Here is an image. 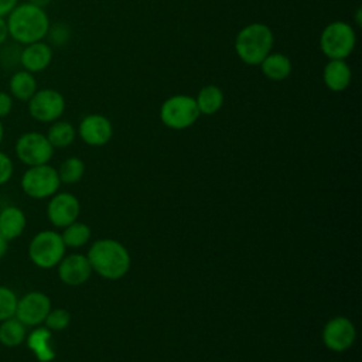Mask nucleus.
Returning <instances> with one entry per match:
<instances>
[{
	"label": "nucleus",
	"mask_w": 362,
	"mask_h": 362,
	"mask_svg": "<svg viewBox=\"0 0 362 362\" xmlns=\"http://www.w3.org/2000/svg\"><path fill=\"white\" fill-rule=\"evenodd\" d=\"M6 21L8 37L21 45L42 41L51 25L47 11L30 1L18 3L6 16Z\"/></svg>",
	"instance_id": "obj_1"
},
{
	"label": "nucleus",
	"mask_w": 362,
	"mask_h": 362,
	"mask_svg": "<svg viewBox=\"0 0 362 362\" xmlns=\"http://www.w3.org/2000/svg\"><path fill=\"white\" fill-rule=\"evenodd\" d=\"M92 272L107 280H119L130 269V255L127 249L115 239L96 240L86 255Z\"/></svg>",
	"instance_id": "obj_2"
},
{
	"label": "nucleus",
	"mask_w": 362,
	"mask_h": 362,
	"mask_svg": "<svg viewBox=\"0 0 362 362\" xmlns=\"http://www.w3.org/2000/svg\"><path fill=\"white\" fill-rule=\"evenodd\" d=\"M274 35L269 25L252 23L245 25L235 38V51L247 65H259L270 52Z\"/></svg>",
	"instance_id": "obj_3"
},
{
	"label": "nucleus",
	"mask_w": 362,
	"mask_h": 362,
	"mask_svg": "<svg viewBox=\"0 0 362 362\" xmlns=\"http://www.w3.org/2000/svg\"><path fill=\"white\" fill-rule=\"evenodd\" d=\"M356 45V34L346 21H332L320 35V48L328 59H346Z\"/></svg>",
	"instance_id": "obj_4"
},
{
	"label": "nucleus",
	"mask_w": 362,
	"mask_h": 362,
	"mask_svg": "<svg viewBox=\"0 0 362 362\" xmlns=\"http://www.w3.org/2000/svg\"><path fill=\"white\" fill-rule=\"evenodd\" d=\"M66 246L61 233L54 230H41L33 236L28 243V257L31 263L40 269H52L65 256Z\"/></svg>",
	"instance_id": "obj_5"
},
{
	"label": "nucleus",
	"mask_w": 362,
	"mask_h": 362,
	"mask_svg": "<svg viewBox=\"0 0 362 362\" xmlns=\"http://www.w3.org/2000/svg\"><path fill=\"white\" fill-rule=\"evenodd\" d=\"M195 98L174 95L167 98L160 107V119L168 129L184 130L191 127L199 117Z\"/></svg>",
	"instance_id": "obj_6"
},
{
	"label": "nucleus",
	"mask_w": 362,
	"mask_h": 362,
	"mask_svg": "<svg viewBox=\"0 0 362 362\" xmlns=\"http://www.w3.org/2000/svg\"><path fill=\"white\" fill-rule=\"evenodd\" d=\"M23 192L33 199L51 198L58 192L61 181L57 168L49 164L28 167L21 177Z\"/></svg>",
	"instance_id": "obj_7"
},
{
	"label": "nucleus",
	"mask_w": 362,
	"mask_h": 362,
	"mask_svg": "<svg viewBox=\"0 0 362 362\" xmlns=\"http://www.w3.org/2000/svg\"><path fill=\"white\" fill-rule=\"evenodd\" d=\"M17 158L27 167L48 164L54 156V147L47 136L40 132L23 133L14 144Z\"/></svg>",
	"instance_id": "obj_8"
},
{
	"label": "nucleus",
	"mask_w": 362,
	"mask_h": 362,
	"mask_svg": "<svg viewBox=\"0 0 362 362\" xmlns=\"http://www.w3.org/2000/svg\"><path fill=\"white\" fill-rule=\"evenodd\" d=\"M28 103L30 116L41 123H52L58 120L65 110V98L52 88L37 89Z\"/></svg>",
	"instance_id": "obj_9"
},
{
	"label": "nucleus",
	"mask_w": 362,
	"mask_h": 362,
	"mask_svg": "<svg viewBox=\"0 0 362 362\" xmlns=\"http://www.w3.org/2000/svg\"><path fill=\"white\" fill-rule=\"evenodd\" d=\"M51 308V300L45 293L30 291L17 300L14 317L25 327L34 328L44 324V320Z\"/></svg>",
	"instance_id": "obj_10"
},
{
	"label": "nucleus",
	"mask_w": 362,
	"mask_h": 362,
	"mask_svg": "<svg viewBox=\"0 0 362 362\" xmlns=\"http://www.w3.org/2000/svg\"><path fill=\"white\" fill-rule=\"evenodd\" d=\"M356 338V329L346 317L331 318L322 329L324 345L334 352H344L351 348Z\"/></svg>",
	"instance_id": "obj_11"
},
{
	"label": "nucleus",
	"mask_w": 362,
	"mask_h": 362,
	"mask_svg": "<svg viewBox=\"0 0 362 362\" xmlns=\"http://www.w3.org/2000/svg\"><path fill=\"white\" fill-rule=\"evenodd\" d=\"M81 205L78 198L71 192L54 194L47 205V218L55 228H65L78 221Z\"/></svg>",
	"instance_id": "obj_12"
},
{
	"label": "nucleus",
	"mask_w": 362,
	"mask_h": 362,
	"mask_svg": "<svg viewBox=\"0 0 362 362\" xmlns=\"http://www.w3.org/2000/svg\"><path fill=\"white\" fill-rule=\"evenodd\" d=\"M57 269L59 280L72 287L86 283L92 274V267L88 257L78 253L64 256L57 264Z\"/></svg>",
	"instance_id": "obj_13"
},
{
	"label": "nucleus",
	"mask_w": 362,
	"mask_h": 362,
	"mask_svg": "<svg viewBox=\"0 0 362 362\" xmlns=\"http://www.w3.org/2000/svg\"><path fill=\"white\" fill-rule=\"evenodd\" d=\"M79 136L89 146H103L113 136V126L110 120L98 113H90L85 116L79 123Z\"/></svg>",
	"instance_id": "obj_14"
},
{
	"label": "nucleus",
	"mask_w": 362,
	"mask_h": 362,
	"mask_svg": "<svg viewBox=\"0 0 362 362\" xmlns=\"http://www.w3.org/2000/svg\"><path fill=\"white\" fill-rule=\"evenodd\" d=\"M51 61H52V48L49 44L44 41L27 44L20 51L18 62L23 66V69L31 74L42 72L49 66Z\"/></svg>",
	"instance_id": "obj_15"
},
{
	"label": "nucleus",
	"mask_w": 362,
	"mask_h": 362,
	"mask_svg": "<svg viewBox=\"0 0 362 362\" xmlns=\"http://www.w3.org/2000/svg\"><path fill=\"white\" fill-rule=\"evenodd\" d=\"M27 226V218L21 208L7 205L0 211V235L7 240H14L23 235Z\"/></svg>",
	"instance_id": "obj_16"
},
{
	"label": "nucleus",
	"mask_w": 362,
	"mask_h": 362,
	"mask_svg": "<svg viewBox=\"0 0 362 362\" xmlns=\"http://www.w3.org/2000/svg\"><path fill=\"white\" fill-rule=\"evenodd\" d=\"M352 79V72L345 59H329L322 71V81L332 92L345 90Z\"/></svg>",
	"instance_id": "obj_17"
},
{
	"label": "nucleus",
	"mask_w": 362,
	"mask_h": 362,
	"mask_svg": "<svg viewBox=\"0 0 362 362\" xmlns=\"http://www.w3.org/2000/svg\"><path fill=\"white\" fill-rule=\"evenodd\" d=\"M51 339H52L51 331L47 327L38 325V327H34V329L27 334L25 342L37 361L51 362L55 358V351L51 344Z\"/></svg>",
	"instance_id": "obj_18"
},
{
	"label": "nucleus",
	"mask_w": 362,
	"mask_h": 362,
	"mask_svg": "<svg viewBox=\"0 0 362 362\" xmlns=\"http://www.w3.org/2000/svg\"><path fill=\"white\" fill-rule=\"evenodd\" d=\"M262 74L274 82L284 81L290 76L293 65L287 55L281 52H270L260 64H259Z\"/></svg>",
	"instance_id": "obj_19"
},
{
	"label": "nucleus",
	"mask_w": 362,
	"mask_h": 362,
	"mask_svg": "<svg viewBox=\"0 0 362 362\" xmlns=\"http://www.w3.org/2000/svg\"><path fill=\"white\" fill-rule=\"evenodd\" d=\"M8 90L13 99H17L20 102H28L31 96L37 92V81L34 74L25 69L16 71L8 81Z\"/></svg>",
	"instance_id": "obj_20"
},
{
	"label": "nucleus",
	"mask_w": 362,
	"mask_h": 362,
	"mask_svg": "<svg viewBox=\"0 0 362 362\" xmlns=\"http://www.w3.org/2000/svg\"><path fill=\"white\" fill-rule=\"evenodd\" d=\"M223 100H225V95L222 89L216 85H206L201 88V90L195 98L199 113L206 116L215 115L222 107Z\"/></svg>",
	"instance_id": "obj_21"
},
{
	"label": "nucleus",
	"mask_w": 362,
	"mask_h": 362,
	"mask_svg": "<svg viewBox=\"0 0 362 362\" xmlns=\"http://www.w3.org/2000/svg\"><path fill=\"white\" fill-rule=\"evenodd\" d=\"M27 327L14 315L0 322V344L7 348L20 346L25 342Z\"/></svg>",
	"instance_id": "obj_22"
},
{
	"label": "nucleus",
	"mask_w": 362,
	"mask_h": 362,
	"mask_svg": "<svg viewBox=\"0 0 362 362\" xmlns=\"http://www.w3.org/2000/svg\"><path fill=\"white\" fill-rule=\"evenodd\" d=\"M45 136L54 148H65L74 143L76 130L69 122L58 119L51 123Z\"/></svg>",
	"instance_id": "obj_23"
},
{
	"label": "nucleus",
	"mask_w": 362,
	"mask_h": 362,
	"mask_svg": "<svg viewBox=\"0 0 362 362\" xmlns=\"http://www.w3.org/2000/svg\"><path fill=\"white\" fill-rule=\"evenodd\" d=\"M61 238L66 247H81L90 239V228L83 222L75 221L64 228Z\"/></svg>",
	"instance_id": "obj_24"
},
{
	"label": "nucleus",
	"mask_w": 362,
	"mask_h": 362,
	"mask_svg": "<svg viewBox=\"0 0 362 362\" xmlns=\"http://www.w3.org/2000/svg\"><path fill=\"white\" fill-rule=\"evenodd\" d=\"M57 171H58V177H59L61 182L75 184V182L81 181V178L83 177L85 164L78 157H68L66 160H64L61 163V165Z\"/></svg>",
	"instance_id": "obj_25"
},
{
	"label": "nucleus",
	"mask_w": 362,
	"mask_h": 362,
	"mask_svg": "<svg viewBox=\"0 0 362 362\" xmlns=\"http://www.w3.org/2000/svg\"><path fill=\"white\" fill-rule=\"evenodd\" d=\"M17 300V294L10 287L0 284V322L14 315Z\"/></svg>",
	"instance_id": "obj_26"
},
{
	"label": "nucleus",
	"mask_w": 362,
	"mask_h": 362,
	"mask_svg": "<svg viewBox=\"0 0 362 362\" xmlns=\"http://www.w3.org/2000/svg\"><path fill=\"white\" fill-rule=\"evenodd\" d=\"M71 322V314L65 308H51L44 320V327L49 331H62Z\"/></svg>",
	"instance_id": "obj_27"
},
{
	"label": "nucleus",
	"mask_w": 362,
	"mask_h": 362,
	"mask_svg": "<svg viewBox=\"0 0 362 362\" xmlns=\"http://www.w3.org/2000/svg\"><path fill=\"white\" fill-rule=\"evenodd\" d=\"M47 37L52 45L62 47L68 42V40L71 37V30L65 23H57V24L49 25Z\"/></svg>",
	"instance_id": "obj_28"
},
{
	"label": "nucleus",
	"mask_w": 362,
	"mask_h": 362,
	"mask_svg": "<svg viewBox=\"0 0 362 362\" xmlns=\"http://www.w3.org/2000/svg\"><path fill=\"white\" fill-rule=\"evenodd\" d=\"M14 173V164L8 154L0 150V187L8 182Z\"/></svg>",
	"instance_id": "obj_29"
},
{
	"label": "nucleus",
	"mask_w": 362,
	"mask_h": 362,
	"mask_svg": "<svg viewBox=\"0 0 362 362\" xmlns=\"http://www.w3.org/2000/svg\"><path fill=\"white\" fill-rule=\"evenodd\" d=\"M14 99L8 92L0 90V119L7 117L13 110Z\"/></svg>",
	"instance_id": "obj_30"
},
{
	"label": "nucleus",
	"mask_w": 362,
	"mask_h": 362,
	"mask_svg": "<svg viewBox=\"0 0 362 362\" xmlns=\"http://www.w3.org/2000/svg\"><path fill=\"white\" fill-rule=\"evenodd\" d=\"M17 4L18 0H0V17H6Z\"/></svg>",
	"instance_id": "obj_31"
},
{
	"label": "nucleus",
	"mask_w": 362,
	"mask_h": 362,
	"mask_svg": "<svg viewBox=\"0 0 362 362\" xmlns=\"http://www.w3.org/2000/svg\"><path fill=\"white\" fill-rule=\"evenodd\" d=\"M8 38V27L6 17H0V45H3Z\"/></svg>",
	"instance_id": "obj_32"
},
{
	"label": "nucleus",
	"mask_w": 362,
	"mask_h": 362,
	"mask_svg": "<svg viewBox=\"0 0 362 362\" xmlns=\"http://www.w3.org/2000/svg\"><path fill=\"white\" fill-rule=\"evenodd\" d=\"M7 249H8V242L0 235V260L6 256Z\"/></svg>",
	"instance_id": "obj_33"
},
{
	"label": "nucleus",
	"mask_w": 362,
	"mask_h": 362,
	"mask_svg": "<svg viewBox=\"0 0 362 362\" xmlns=\"http://www.w3.org/2000/svg\"><path fill=\"white\" fill-rule=\"evenodd\" d=\"M28 1L38 6V7H42V8L51 3V0H28Z\"/></svg>",
	"instance_id": "obj_34"
},
{
	"label": "nucleus",
	"mask_w": 362,
	"mask_h": 362,
	"mask_svg": "<svg viewBox=\"0 0 362 362\" xmlns=\"http://www.w3.org/2000/svg\"><path fill=\"white\" fill-rule=\"evenodd\" d=\"M3 137H4V126H3L1 119H0V144H1V141H3Z\"/></svg>",
	"instance_id": "obj_35"
},
{
	"label": "nucleus",
	"mask_w": 362,
	"mask_h": 362,
	"mask_svg": "<svg viewBox=\"0 0 362 362\" xmlns=\"http://www.w3.org/2000/svg\"><path fill=\"white\" fill-rule=\"evenodd\" d=\"M359 16H361V8H358V11H356V24H358V25H361V18H359Z\"/></svg>",
	"instance_id": "obj_36"
}]
</instances>
